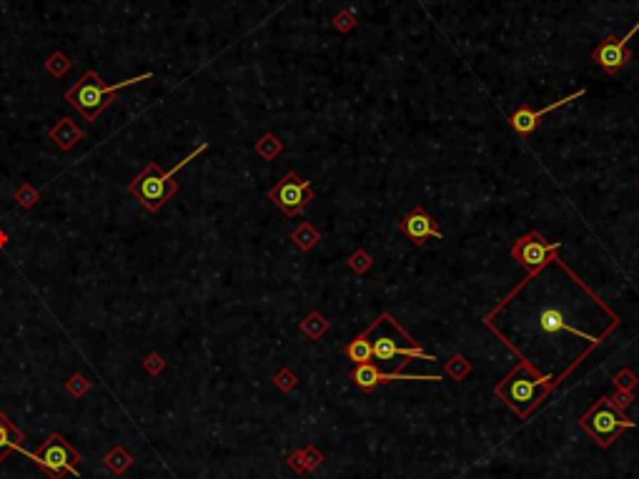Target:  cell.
Here are the masks:
<instances>
[{
    "label": "cell",
    "mask_w": 639,
    "mask_h": 479,
    "mask_svg": "<svg viewBox=\"0 0 639 479\" xmlns=\"http://www.w3.org/2000/svg\"><path fill=\"white\" fill-rule=\"evenodd\" d=\"M615 382H617V387H619V389H632L634 384H637V377H634L632 372H619V374H617Z\"/></svg>",
    "instance_id": "obj_30"
},
{
    "label": "cell",
    "mask_w": 639,
    "mask_h": 479,
    "mask_svg": "<svg viewBox=\"0 0 639 479\" xmlns=\"http://www.w3.org/2000/svg\"><path fill=\"white\" fill-rule=\"evenodd\" d=\"M580 426L599 447H612L622 431L634 429V422L629 417H624V412L617 407L612 396H602L580 419Z\"/></svg>",
    "instance_id": "obj_4"
},
{
    "label": "cell",
    "mask_w": 639,
    "mask_h": 479,
    "mask_svg": "<svg viewBox=\"0 0 639 479\" xmlns=\"http://www.w3.org/2000/svg\"><path fill=\"white\" fill-rule=\"evenodd\" d=\"M269 198L286 216H296V214H301V211L306 209V204L314 198V188H311L309 181H301L299 176H296V171H288V174L269 191Z\"/></svg>",
    "instance_id": "obj_6"
},
{
    "label": "cell",
    "mask_w": 639,
    "mask_h": 479,
    "mask_svg": "<svg viewBox=\"0 0 639 479\" xmlns=\"http://www.w3.org/2000/svg\"><path fill=\"white\" fill-rule=\"evenodd\" d=\"M90 387H93V384H90L85 377H80V374H73V377L66 382V389H68V394H71V396H83V394H88Z\"/></svg>",
    "instance_id": "obj_24"
},
{
    "label": "cell",
    "mask_w": 639,
    "mask_h": 479,
    "mask_svg": "<svg viewBox=\"0 0 639 479\" xmlns=\"http://www.w3.org/2000/svg\"><path fill=\"white\" fill-rule=\"evenodd\" d=\"M587 354L589 352L582 354L577 361H572V366H569L562 377L539 374L537 366L521 356L519 364L514 366L512 372H509L507 377H504L502 382L494 387V394L499 396V399H504V404H507V407L512 409L519 419H526V417H529V414H532L534 409H537L539 404H542V401L547 399V396H549L552 391H554L556 387H559V384L569 377V374H572V369L580 366V361L584 359Z\"/></svg>",
    "instance_id": "obj_1"
},
{
    "label": "cell",
    "mask_w": 639,
    "mask_h": 479,
    "mask_svg": "<svg viewBox=\"0 0 639 479\" xmlns=\"http://www.w3.org/2000/svg\"><path fill=\"white\" fill-rule=\"evenodd\" d=\"M274 384H276V387H279L281 391H291L293 387H296V374H293L291 369H286V366H283L281 372H279V374L274 377Z\"/></svg>",
    "instance_id": "obj_26"
},
{
    "label": "cell",
    "mask_w": 639,
    "mask_h": 479,
    "mask_svg": "<svg viewBox=\"0 0 639 479\" xmlns=\"http://www.w3.org/2000/svg\"><path fill=\"white\" fill-rule=\"evenodd\" d=\"M133 454L126 450V447H120V444H115V447H111V452L106 454V459H103V464H106V469L111 474H126L128 469L133 467Z\"/></svg>",
    "instance_id": "obj_17"
},
{
    "label": "cell",
    "mask_w": 639,
    "mask_h": 479,
    "mask_svg": "<svg viewBox=\"0 0 639 479\" xmlns=\"http://www.w3.org/2000/svg\"><path fill=\"white\" fill-rule=\"evenodd\" d=\"M206 148H209V144H201L185 158H181L174 168H168V171H163L158 163H148V166L128 183V193H131L136 201H141V206H143L146 211H150V214L161 211L163 206H166V201H171V196H176V191H178V183L174 181L176 174H178L181 168L188 166L193 158L201 156Z\"/></svg>",
    "instance_id": "obj_2"
},
{
    "label": "cell",
    "mask_w": 639,
    "mask_h": 479,
    "mask_svg": "<svg viewBox=\"0 0 639 479\" xmlns=\"http://www.w3.org/2000/svg\"><path fill=\"white\" fill-rule=\"evenodd\" d=\"M377 326H379V321H374L369 329L361 331V334H358L356 339H353V342L346 347V356L353 361V364H364V361L374 359V347H371L369 336H371V331H377Z\"/></svg>",
    "instance_id": "obj_15"
},
{
    "label": "cell",
    "mask_w": 639,
    "mask_h": 479,
    "mask_svg": "<svg viewBox=\"0 0 639 479\" xmlns=\"http://www.w3.org/2000/svg\"><path fill=\"white\" fill-rule=\"evenodd\" d=\"M542 329L544 331H552V334H554V331H567V334H574V336H584L587 342H591V344H599L604 336L610 334V331H607V334H602V336H587V334H582V331L572 329V326H569V324L562 319V314L554 312V309H547V312L542 314Z\"/></svg>",
    "instance_id": "obj_16"
},
{
    "label": "cell",
    "mask_w": 639,
    "mask_h": 479,
    "mask_svg": "<svg viewBox=\"0 0 639 479\" xmlns=\"http://www.w3.org/2000/svg\"><path fill=\"white\" fill-rule=\"evenodd\" d=\"M163 366H166V361H163L161 354H148L143 359V369L150 374V377H158V374L163 372Z\"/></svg>",
    "instance_id": "obj_27"
},
{
    "label": "cell",
    "mask_w": 639,
    "mask_h": 479,
    "mask_svg": "<svg viewBox=\"0 0 639 479\" xmlns=\"http://www.w3.org/2000/svg\"><path fill=\"white\" fill-rule=\"evenodd\" d=\"M351 382L356 384L358 389L371 391L379 384H391V382H442V374H434V377H426V374H412V377H407V374L401 372L384 374L379 372L374 361H364V364H356L351 369Z\"/></svg>",
    "instance_id": "obj_8"
},
{
    "label": "cell",
    "mask_w": 639,
    "mask_h": 479,
    "mask_svg": "<svg viewBox=\"0 0 639 479\" xmlns=\"http://www.w3.org/2000/svg\"><path fill=\"white\" fill-rule=\"evenodd\" d=\"M374 347V359L379 361H391V359H424V361H436L434 354H426L419 344H409V347H401L396 344L391 336H379L377 342L371 344Z\"/></svg>",
    "instance_id": "obj_12"
},
{
    "label": "cell",
    "mask_w": 639,
    "mask_h": 479,
    "mask_svg": "<svg viewBox=\"0 0 639 479\" xmlns=\"http://www.w3.org/2000/svg\"><path fill=\"white\" fill-rule=\"evenodd\" d=\"M38 198H41V193H38L36 186H30V183H20V188L15 191V204L20 209H33L38 204Z\"/></svg>",
    "instance_id": "obj_23"
},
{
    "label": "cell",
    "mask_w": 639,
    "mask_h": 479,
    "mask_svg": "<svg viewBox=\"0 0 639 479\" xmlns=\"http://www.w3.org/2000/svg\"><path fill=\"white\" fill-rule=\"evenodd\" d=\"M349 266H351L353 271H358V274H364V271L371 269V256L366 251H356L351 258H349Z\"/></svg>",
    "instance_id": "obj_28"
},
{
    "label": "cell",
    "mask_w": 639,
    "mask_h": 479,
    "mask_svg": "<svg viewBox=\"0 0 639 479\" xmlns=\"http://www.w3.org/2000/svg\"><path fill=\"white\" fill-rule=\"evenodd\" d=\"M150 78H153V73H143V76H136V78H131V81H118V83H113V85H106L96 71H88L83 78L76 81V83L66 90V101H68V106H71L73 111H78L85 120L96 123L98 116L115 101V93H120V90L128 88V85L143 83V81H150Z\"/></svg>",
    "instance_id": "obj_3"
},
{
    "label": "cell",
    "mask_w": 639,
    "mask_h": 479,
    "mask_svg": "<svg viewBox=\"0 0 639 479\" xmlns=\"http://www.w3.org/2000/svg\"><path fill=\"white\" fill-rule=\"evenodd\" d=\"M301 454H304L306 472H314V469H316L318 464H321V461H323V454L316 450V447H314V444H309V447H304V450H301Z\"/></svg>",
    "instance_id": "obj_25"
},
{
    "label": "cell",
    "mask_w": 639,
    "mask_h": 479,
    "mask_svg": "<svg viewBox=\"0 0 639 479\" xmlns=\"http://www.w3.org/2000/svg\"><path fill=\"white\" fill-rule=\"evenodd\" d=\"M559 246H562L559 241H554V244H544L542 236H539L537 231H532V234H526V236H521V239L514 241L512 256L517 258L524 269H529V274L537 276L539 271L552 261V256L556 254Z\"/></svg>",
    "instance_id": "obj_7"
},
{
    "label": "cell",
    "mask_w": 639,
    "mask_h": 479,
    "mask_svg": "<svg viewBox=\"0 0 639 479\" xmlns=\"http://www.w3.org/2000/svg\"><path fill=\"white\" fill-rule=\"evenodd\" d=\"M587 90L582 88V90H577V93H572V96H567V98H559V101H554L552 106H547V108H539V111H532V108H526V106H521V108H517L514 111V116L509 118V123H512V128L517 133H521V136H529L532 131H537V126H539V120L544 118L547 113H552V111H556V108H562V106H567V103H572V101H577V98H582L584 96Z\"/></svg>",
    "instance_id": "obj_9"
},
{
    "label": "cell",
    "mask_w": 639,
    "mask_h": 479,
    "mask_svg": "<svg viewBox=\"0 0 639 479\" xmlns=\"http://www.w3.org/2000/svg\"><path fill=\"white\" fill-rule=\"evenodd\" d=\"M401 231H404V236L412 239L416 246H421L426 239H436V241L444 239V234L439 231V223H436L424 209H419V206L404 216V221H401Z\"/></svg>",
    "instance_id": "obj_10"
},
{
    "label": "cell",
    "mask_w": 639,
    "mask_h": 479,
    "mask_svg": "<svg viewBox=\"0 0 639 479\" xmlns=\"http://www.w3.org/2000/svg\"><path fill=\"white\" fill-rule=\"evenodd\" d=\"M48 136L60 151H71L73 146L83 138V131H80V126H78L76 120H71L68 116H63V118H60L58 123H55V126L48 131Z\"/></svg>",
    "instance_id": "obj_14"
},
{
    "label": "cell",
    "mask_w": 639,
    "mask_h": 479,
    "mask_svg": "<svg viewBox=\"0 0 639 479\" xmlns=\"http://www.w3.org/2000/svg\"><path fill=\"white\" fill-rule=\"evenodd\" d=\"M8 452H20L25 454V431L8 419L6 412H0V461H6Z\"/></svg>",
    "instance_id": "obj_13"
},
{
    "label": "cell",
    "mask_w": 639,
    "mask_h": 479,
    "mask_svg": "<svg viewBox=\"0 0 639 479\" xmlns=\"http://www.w3.org/2000/svg\"><path fill=\"white\" fill-rule=\"evenodd\" d=\"M639 30V20L637 25H634L632 30H629L627 36L622 38H607V41L599 46L597 50H594V60H597L599 66L604 68V71L610 73H617L624 63H627V43L632 41V36Z\"/></svg>",
    "instance_id": "obj_11"
},
{
    "label": "cell",
    "mask_w": 639,
    "mask_h": 479,
    "mask_svg": "<svg viewBox=\"0 0 639 479\" xmlns=\"http://www.w3.org/2000/svg\"><path fill=\"white\" fill-rule=\"evenodd\" d=\"M281 151H283V144L274 136V133H266V136H261L256 141V153L261 158H266V161H274Z\"/></svg>",
    "instance_id": "obj_19"
},
{
    "label": "cell",
    "mask_w": 639,
    "mask_h": 479,
    "mask_svg": "<svg viewBox=\"0 0 639 479\" xmlns=\"http://www.w3.org/2000/svg\"><path fill=\"white\" fill-rule=\"evenodd\" d=\"M291 241L296 246H299L301 251H311L314 246L321 241V234H318L316 228L311 226L309 221H304V223H299V226L293 228V234H291Z\"/></svg>",
    "instance_id": "obj_18"
},
{
    "label": "cell",
    "mask_w": 639,
    "mask_h": 479,
    "mask_svg": "<svg viewBox=\"0 0 639 479\" xmlns=\"http://www.w3.org/2000/svg\"><path fill=\"white\" fill-rule=\"evenodd\" d=\"M326 329H329V321H326L318 312H311L309 317L301 321V331H304L306 336H311V339H321Z\"/></svg>",
    "instance_id": "obj_20"
},
{
    "label": "cell",
    "mask_w": 639,
    "mask_h": 479,
    "mask_svg": "<svg viewBox=\"0 0 639 479\" xmlns=\"http://www.w3.org/2000/svg\"><path fill=\"white\" fill-rule=\"evenodd\" d=\"M447 374L454 379V382H461L466 374H472V364H469L461 354H454V356L447 361Z\"/></svg>",
    "instance_id": "obj_21"
},
{
    "label": "cell",
    "mask_w": 639,
    "mask_h": 479,
    "mask_svg": "<svg viewBox=\"0 0 639 479\" xmlns=\"http://www.w3.org/2000/svg\"><path fill=\"white\" fill-rule=\"evenodd\" d=\"M71 60L66 58V55L60 53V50H55L53 55H50L48 60H45V71L50 73V76H55V78H60V76H66L68 71H71Z\"/></svg>",
    "instance_id": "obj_22"
},
{
    "label": "cell",
    "mask_w": 639,
    "mask_h": 479,
    "mask_svg": "<svg viewBox=\"0 0 639 479\" xmlns=\"http://www.w3.org/2000/svg\"><path fill=\"white\" fill-rule=\"evenodd\" d=\"M25 457H30V459L36 461V467H41L50 479H63L66 474L80 477V467H78L80 454H78L76 447H73L63 434H58V431H53V434L41 444V450L25 452Z\"/></svg>",
    "instance_id": "obj_5"
},
{
    "label": "cell",
    "mask_w": 639,
    "mask_h": 479,
    "mask_svg": "<svg viewBox=\"0 0 639 479\" xmlns=\"http://www.w3.org/2000/svg\"><path fill=\"white\" fill-rule=\"evenodd\" d=\"M286 464L293 469V472H299V474H304V472H306L304 454H301V450H299V452H293V454H288V457H286Z\"/></svg>",
    "instance_id": "obj_29"
},
{
    "label": "cell",
    "mask_w": 639,
    "mask_h": 479,
    "mask_svg": "<svg viewBox=\"0 0 639 479\" xmlns=\"http://www.w3.org/2000/svg\"><path fill=\"white\" fill-rule=\"evenodd\" d=\"M6 244H8V234H6V231H0V249H3Z\"/></svg>",
    "instance_id": "obj_31"
}]
</instances>
